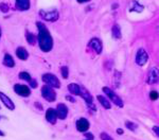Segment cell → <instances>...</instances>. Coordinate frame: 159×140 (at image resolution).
<instances>
[{"label": "cell", "mask_w": 159, "mask_h": 140, "mask_svg": "<svg viewBox=\"0 0 159 140\" xmlns=\"http://www.w3.org/2000/svg\"><path fill=\"white\" fill-rule=\"evenodd\" d=\"M36 26H37L38 30L37 41L39 48L44 52H50L53 48V38L50 34V31L47 29L45 23H41V21L36 23Z\"/></svg>", "instance_id": "1"}, {"label": "cell", "mask_w": 159, "mask_h": 140, "mask_svg": "<svg viewBox=\"0 0 159 140\" xmlns=\"http://www.w3.org/2000/svg\"><path fill=\"white\" fill-rule=\"evenodd\" d=\"M146 82L150 85H154L158 82V69L156 67H153L150 69L148 73V79H146Z\"/></svg>", "instance_id": "9"}, {"label": "cell", "mask_w": 159, "mask_h": 140, "mask_svg": "<svg viewBox=\"0 0 159 140\" xmlns=\"http://www.w3.org/2000/svg\"><path fill=\"white\" fill-rule=\"evenodd\" d=\"M86 137H87L88 138V139H89V140H93V135H92V134H89V133H87V134H86Z\"/></svg>", "instance_id": "32"}, {"label": "cell", "mask_w": 159, "mask_h": 140, "mask_svg": "<svg viewBox=\"0 0 159 140\" xmlns=\"http://www.w3.org/2000/svg\"><path fill=\"white\" fill-rule=\"evenodd\" d=\"M46 119L49 123L51 124H54L57 120V114H56V111L54 108H48L47 111H46Z\"/></svg>", "instance_id": "14"}, {"label": "cell", "mask_w": 159, "mask_h": 140, "mask_svg": "<svg viewBox=\"0 0 159 140\" xmlns=\"http://www.w3.org/2000/svg\"><path fill=\"white\" fill-rule=\"evenodd\" d=\"M78 3H86V2H89L90 0H76Z\"/></svg>", "instance_id": "33"}, {"label": "cell", "mask_w": 159, "mask_h": 140, "mask_svg": "<svg viewBox=\"0 0 159 140\" xmlns=\"http://www.w3.org/2000/svg\"><path fill=\"white\" fill-rule=\"evenodd\" d=\"M80 96H81V97L83 98L84 100H85L86 104H87V106L89 107V108L91 109L92 111H96V105H94V103H93V97L90 95V93L87 90V89L81 88V95H80Z\"/></svg>", "instance_id": "6"}, {"label": "cell", "mask_w": 159, "mask_h": 140, "mask_svg": "<svg viewBox=\"0 0 159 140\" xmlns=\"http://www.w3.org/2000/svg\"><path fill=\"white\" fill-rule=\"evenodd\" d=\"M96 99H98V101L100 102V104H101L104 108H105V109H110V107H112V104H110L109 100H108L107 98H105L104 96L99 95L98 97H96Z\"/></svg>", "instance_id": "20"}, {"label": "cell", "mask_w": 159, "mask_h": 140, "mask_svg": "<svg viewBox=\"0 0 159 140\" xmlns=\"http://www.w3.org/2000/svg\"><path fill=\"white\" fill-rule=\"evenodd\" d=\"M100 138H101L102 140H114L107 133H101L100 134Z\"/></svg>", "instance_id": "28"}, {"label": "cell", "mask_w": 159, "mask_h": 140, "mask_svg": "<svg viewBox=\"0 0 159 140\" xmlns=\"http://www.w3.org/2000/svg\"><path fill=\"white\" fill-rule=\"evenodd\" d=\"M41 96L48 102H54L56 99V93L54 91L53 87H51L49 85L43 86V88H41Z\"/></svg>", "instance_id": "4"}, {"label": "cell", "mask_w": 159, "mask_h": 140, "mask_svg": "<svg viewBox=\"0 0 159 140\" xmlns=\"http://www.w3.org/2000/svg\"><path fill=\"white\" fill-rule=\"evenodd\" d=\"M0 38H1V30H0Z\"/></svg>", "instance_id": "36"}, {"label": "cell", "mask_w": 159, "mask_h": 140, "mask_svg": "<svg viewBox=\"0 0 159 140\" xmlns=\"http://www.w3.org/2000/svg\"><path fill=\"white\" fill-rule=\"evenodd\" d=\"M56 114H57V118L61 120L66 119L68 115V107L66 106L64 103H58L57 106H56Z\"/></svg>", "instance_id": "12"}, {"label": "cell", "mask_w": 159, "mask_h": 140, "mask_svg": "<svg viewBox=\"0 0 159 140\" xmlns=\"http://www.w3.org/2000/svg\"><path fill=\"white\" fill-rule=\"evenodd\" d=\"M112 37L115 39H120L122 36L121 34V29H120V26L118 23H115L112 28Z\"/></svg>", "instance_id": "21"}, {"label": "cell", "mask_w": 159, "mask_h": 140, "mask_svg": "<svg viewBox=\"0 0 159 140\" xmlns=\"http://www.w3.org/2000/svg\"><path fill=\"white\" fill-rule=\"evenodd\" d=\"M29 83H30V86H31L32 88H36V87H37V82H36L35 80H31Z\"/></svg>", "instance_id": "29"}, {"label": "cell", "mask_w": 159, "mask_h": 140, "mask_svg": "<svg viewBox=\"0 0 159 140\" xmlns=\"http://www.w3.org/2000/svg\"><path fill=\"white\" fill-rule=\"evenodd\" d=\"M3 136H5V133L2 131H0V137H3Z\"/></svg>", "instance_id": "35"}, {"label": "cell", "mask_w": 159, "mask_h": 140, "mask_svg": "<svg viewBox=\"0 0 159 140\" xmlns=\"http://www.w3.org/2000/svg\"><path fill=\"white\" fill-rule=\"evenodd\" d=\"M87 140H89V139H87Z\"/></svg>", "instance_id": "37"}, {"label": "cell", "mask_w": 159, "mask_h": 140, "mask_svg": "<svg viewBox=\"0 0 159 140\" xmlns=\"http://www.w3.org/2000/svg\"><path fill=\"white\" fill-rule=\"evenodd\" d=\"M43 82L46 85L51 86L53 88H60L61 87V82L53 73H45L43 75Z\"/></svg>", "instance_id": "3"}, {"label": "cell", "mask_w": 159, "mask_h": 140, "mask_svg": "<svg viewBox=\"0 0 159 140\" xmlns=\"http://www.w3.org/2000/svg\"><path fill=\"white\" fill-rule=\"evenodd\" d=\"M150 99L152 100V101H156L157 99H158V93L155 90L151 91L150 93Z\"/></svg>", "instance_id": "27"}, {"label": "cell", "mask_w": 159, "mask_h": 140, "mask_svg": "<svg viewBox=\"0 0 159 140\" xmlns=\"http://www.w3.org/2000/svg\"><path fill=\"white\" fill-rule=\"evenodd\" d=\"M125 126L127 127L130 131H136L137 129V124H135V123H133V122H130V121H125Z\"/></svg>", "instance_id": "25"}, {"label": "cell", "mask_w": 159, "mask_h": 140, "mask_svg": "<svg viewBox=\"0 0 159 140\" xmlns=\"http://www.w3.org/2000/svg\"><path fill=\"white\" fill-rule=\"evenodd\" d=\"M15 5L19 11H28L31 7L30 0H15Z\"/></svg>", "instance_id": "15"}, {"label": "cell", "mask_w": 159, "mask_h": 140, "mask_svg": "<svg viewBox=\"0 0 159 140\" xmlns=\"http://www.w3.org/2000/svg\"><path fill=\"white\" fill-rule=\"evenodd\" d=\"M19 79L20 80H23V81H25V82H30L32 80V78H31V75H30V73H28V72H26V71H21L20 73H19Z\"/></svg>", "instance_id": "23"}, {"label": "cell", "mask_w": 159, "mask_h": 140, "mask_svg": "<svg viewBox=\"0 0 159 140\" xmlns=\"http://www.w3.org/2000/svg\"><path fill=\"white\" fill-rule=\"evenodd\" d=\"M143 10H144V7L140 5L138 1H136V0L130 1V12H138V13H141V12H143Z\"/></svg>", "instance_id": "17"}, {"label": "cell", "mask_w": 159, "mask_h": 140, "mask_svg": "<svg viewBox=\"0 0 159 140\" xmlns=\"http://www.w3.org/2000/svg\"><path fill=\"white\" fill-rule=\"evenodd\" d=\"M13 89H14V91H15L18 96H20V97L28 98L31 95V89H30L27 85H23V84H15Z\"/></svg>", "instance_id": "7"}, {"label": "cell", "mask_w": 159, "mask_h": 140, "mask_svg": "<svg viewBox=\"0 0 159 140\" xmlns=\"http://www.w3.org/2000/svg\"><path fill=\"white\" fill-rule=\"evenodd\" d=\"M39 16L41 18L46 21H50V23H53V21H56L60 17V14L56 10H53L51 12H46L44 10H41L39 11Z\"/></svg>", "instance_id": "5"}, {"label": "cell", "mask_w": 159, "mask_h": 140, "mask_svg": "<svg viewBox=\"0 0 159 140\" xmlns=\"http://www.w3.org/2000/svg\"><path fill=\"white\" fill-rule=\"evenodd\" d=\"M3 65L8 68H13L15 66V62H14L11 54H9V53L5 54V56H3Z\"/></svg>", "instance_id": "19"}, {"label": "cell", "mask_w": 159, "mask_h": 140, "mask_svg": "<svg viewBox=\"0 0 159 140\" xmlns=\"http://www.w3.org/2000/svg\"><path fill=\"white\" fill-rule=\"evenodd\" d=\"M102 90H103L104 93H106V96L109 98L110 102H112V103H114L116 106L123 107V101H122V99L119 97V96L117 95V93H115V91L112 90V88H109V87H106V86H105V87H103V88H102Z\"/></svg>", "instance_id": "2"}, {"label": "cell", "mask_w": 159, "mask_h": 140, "mask_svg": "<svg viewBox=\"0 0 159 140\" xmlns=\"http://www.w3.org/2000/svg\"><path fill=\"white\" fill-rule=\"evenodd\" d=\"M26 38H27V41L29 45L31 46H34L36 44V41H37V38H36V36L34 35L33 33H31V32H27V34H26Z\"/></svg>", "instance_id": "22"}, {"label": "cell", "mask_w": 159, "mask_h": 140, "mask_svg": "<svg viewBox=\"0 0 159 140\" xmlns=\"http://www.w3.org/2000/svg\"><path fill=\"white\" fill-rule=\"evenodd\" d=\"M136 64L139 66H144L148 61V52L144 49H139L136 53V57H135Z\"/></svg>", "instance_id": "8"}, {"label": "cell", "mask_w": 159, "mask_h": 140, "mask_svg": "<svg viewBox=\"0 0 159 140\" xmlns=\"http://www.w3.org/2000/svg\"><path fill=\"white\" fill-rule=\"evenodd\" d=\"M0 101L2 102V103L5 104V106L7 107L8 109H10V111H14V109H15V104L12 101V99L10 97H8V96L5 95V93H2V91H0Z\"/></svg>", "instance_id": "10"}, {"label": "cell", "mask_w": 159, "mask_h": 140, "mask_svg": "<svg viewBox=\"0 0 159 140\" xmlns=\"http://www.w3.org/2000/svg\"><path fill=\"white\" fill-rule=\"evenodd\" d=\"M117 133H118L119 135H122V134H123V129H117Z\"/></svg>", "instance_id": "34"}, {"label": "cell", "mask_w": 159, "mask_h": 140, "mask_svg": "<svg viewBox=\"0 0 159 140\" xmlns=\"http://www.w3.org/2000/svg\"><path fill=\"white\" fill-rule=\"evenodd\" d=\"M16 55L19 59L21 61H27L29 57V52L27 51V49L23 47H18L16 49Z\"/></svg>", "instance_id": "16"}, {"label": "cell", "mask_w": 159, "mask_h": 140, "mask_svg": "<svg viewBox=\"0 0 159 140\" xmlns=\"http://www.w3.org/2000/svg\"><path fill=\"white\" fill-rule=\"evenodd\" d=\"M10 11V7L9 5L5 2H1L0 3V12H2V13H8Z\"/></svg>", "instance_id": "26"}, {"label": "cell", "mask_w": 159, "mask_h": 140, "mask_svg": "<svg viewBox=\"0 0 159 140\" xmlns=\"http://www.w3.org/2000/svg\"><path fill=\"white\" fill-rule=\"evenodd\" d=\"M90 124H89V121L85 118H80L78 119L76 121V129L78 132H81V133H85V132L88 131L89 129Z\"/></svg>", "instance_id": "11"}, {"label": "cell", "mask_w": 159, "mask_h": 140, "mask_svg": "<svg viewBox=\"0 0 159 140\" xmlns=\"http://www.w3.org/2000/svg\"><path fill=\"white\" fill-rule=\"evenodd\" d=\"M153 131H154L155 135L158 137V135H159V133H158V126H154V127H153Z\"/></svg>", "instance_id": "31"}, {"label": "cell", "mask_w": 159, "mask_h": 140, "mask_svg": "<svg viewBox=\"0 0 159 140\" xmlns=\"http://www.w3.org/2000/svg\"><path fill=\"white\" fill-rule=\"evenodd\" d=\"M65 99L67 100V101L71 102V103H74V102H75V99H74L73 97H70V96H66Z\"/></svg>", "instance_id": "30"}, {"label": "cell", "mask_w": 159, "mask_h": 140, "mask_svg": "<svg viewBox=\"0 0 159 140\" xmlns=\"http://www.w3.org/2000/svg\"><path fill=\"white\" fill-rule=\"evenodd\" d=\"M89 46L94 50V51H96V53H98V54H101V53H102V50H103V45H102V41H100L99 38L94 37V38L90 39Z\"/></svg>", "instance_id": "13"}, {"label": "cell", "mask_w": 159, "mask_h": 140, "mask_svg": "<svg viewBox=\"0 0 159 140\" xmlns=\"http://www.w3.org/2000/svg\"><path fill=\"white\" fill-rule=\"evenodd\" d=\"M61 72H62V77L64 79H68V77H69V69H68L67 66H63L61 68Z\"/></svg>", "instance_id": "24"}, {"label": "cell", "mask_w": 159, "mask_h": 140, "mask_svg": "<svg viewBox=\"0 0 159 140\" xmlns=\"http://www.w3.org/2000/svg\"><path fill=\"white\" fill-rule=\"evenodd\" d=\"M68 90L71 95L73 96H80L81 95V87L76 83H70L68 85Z\"/></svg>", "instance_id": "18"}]
</instances>
